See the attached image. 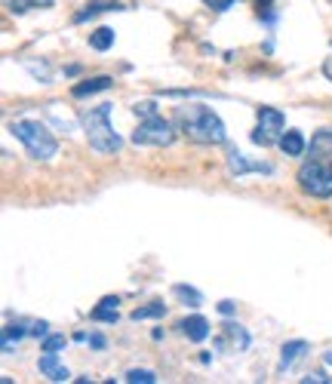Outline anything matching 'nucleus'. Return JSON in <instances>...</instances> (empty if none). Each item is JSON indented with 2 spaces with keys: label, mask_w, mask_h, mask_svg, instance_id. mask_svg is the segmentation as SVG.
Segmentation results:
<instances>
[{
  "label": "nucleus",
  "mask_w": 332,
  "mask_h": 384,
  "mask_svg": "<svg viewBox=\"0 0 332 384\" xmlns=\"http://www.w3.org/2000/svg\"><path fill=\"white\" fill-rule=\"evenodd\" d=\"M173 295L182 298L188 308H200V304H203V295L197 293L194 286H185V283H175V286H173Z\"/></svg>",
  "instance_id": "nucleus-19"
},
{
  "label": "nucleus",
  "mask_w": 332,
  "mask_h": 384,
  "mask_svg": "<svg viewBox=\"0 0 332 384\" xmlns=\"http://www.w3.org/2000/svg\"><path fill=\"white\" fill-rule=\"evenodd\" d=\"M311 351V344L308 341H302V338H295V341H286L283 347H280V372H286V369H292L295 363H299L305 354Z\"/></svg>",
  "instance_id": "nucleus-13"
},
{
  "label": "nucleus",
  "mask_w": 332,
  "mask_h": 384,
  "mask_svg": "<svg viewBox=\"0 0 332 384\" xmlns=\"http://www.w3.org/2000/svg\"><path fill=\"white\" fill-rule=\"evenodd\" d=\"M299 188L305 194L317 197V200H329L332 197V160L323 157H311L299 166Z\"/></svg>",
  "instance_id": "nucleus-4"
},
{
  "label": "nucleus",
  "mask_w": 332,
  "mask_h": 384,
  "mask_svg": "<svg viewBox=\"0 0 332 384\" xmlns=\"http://www.w3.org/2000/svg\"><path fill=\"white\" fill-rule=\"evenodd\" d=\"M175 126L191 141H200V145H225L228 141L222 117L207 105H182V108H175Z\"/></svg>",
  "instance_id": "nucleus-1"
},
{
  "label": "nucleus",
  "mask_w": 332,
  "mask_h": 384,
  "mask_svg": "<svg viewBox=\"0 0 332 384\" xmlns=\"http://www.w3.org/2000/svg\"><path fill=\"white\" fill-rule=\"evenodd\" d=\"M65 74H68V77H74V74H80V65H68V68H65Z\"/></svg>",
  "instance_id": "nucleus-30"
},
{
  "label": "nucleus",
  "mask_w": 332,
  "mask_h": 384,
  "mask_svg": "<svg viewBox=\"0 0 332 384\" xmlns=\"http://www.w3.org/2000/svg\"><path fill=\"white\" fill-rule=\"evenodd\" d=\"M234 311H237L234 302H228V298H225V302H218V314H222V317H231Z\"/></svg>",
  "instance_id": "nucleus-27"
},
{
  "label": "nucleus",
  "mask_w": 332,
  "mask_h": 384,
  "mask_svg": "<svg viewBox=\"0 0 332 384\" xmlns=\"http://www.w3.org/2000/svg\"><path fill=\"white\" fill-rule=\"evenodd\" d=\"M111 10H123V3H120V0H89L83 10L74 12V25H83V22H89V19L102 16V12H111Z\"/></svg>",
  "instance_id": "nucleus-9"
},
{
  "label": "nucleus",
  "mask_w": 332,
  "mask_h": 384,
  "mask_svg": "<svg viewBox=\"0 0 332 384\" xmlns=\"http://www.w3.org/2000/svg\"><path fill=\"white\" fill-rule=\"evenodd\" d=\"M323 77H326V80L332 83V59H326V62H323Z\"/></svg>",
  "instance_id": "nucleus-29"
},
{
  "label": "nucleus",
  "mask_w": 332,
  "mask_h": 384,
  "mask_svg": "<svg viewBox=\"0 0 332 384\" xmlns=\"http://www.w3.org/2000/svg\"><path fill=\"white\" fill-rule=\"evenodd\" d=\"M10 132L22 141L28 157L34 160H53L55 151H59V141L40 120H16V123H10Z\"/></svg>",
  "instance_id": "nucleus-3"
},
{
  "label": "nucleus",
  "mask_w": 332,
  "mask_h": 384,
  "mask_svg": "<svg viewBox=\"0 0 332 384\" xmlns=\"http://www.w3.org/2000/svg\"><path fill=\"white\" fill-rule=\"evenodd\" d=\"M111 102H102L96 108H83L80 111V123L87 130V139H89V148L98 154H117L123 148V139L114 132L111 126Z\"/></svg>",
  "instance_id": "nucleus-2"
},
{
  "label": "nucleus",
  "mask_w": 332,
  "mask_h": 384,
  "mask_svg": "<svg viewBox=\"0 0 332 384\" xmlns=\"http://www.w3.org/2000/svg\"><path fill=\"white\" fill-rule=\"evenodd\" d=\"M311 157H332V130H320L311 139Z\"/></svg>",
  "instance_id": "nucleus-16"
},
{
  "label": "nucleus",
  "mask_w": 332,
  "mask_h": 384,
  "mask_svg": "<svg viewBox=\"0 0 332 384\" xmlns=\"http://www.w3.org/2000/svg\"><path fill=\"white\" fill-rule=\"evenodd\" d=\"M283 130H286L283 111H277V108H259V126H256V132H252V141L261 145V148H268V145H274V141H280Z\"/></svg>",
  "instance_id": "nucleus-6"
},
{
  "label": "nucleus",
  "mask_w": 332,
  "mask_h": 384,
  "mask_svg": "<svg viewBox=\"0 0 332 384\" xmlns=\"http://www.w3.org/2000/svg\"><path fill=\"white\" fill-rule=\"evenodd\" d=\"M326 363H329V366H332V351H329V354H326Z\"/></svg>",
  "instance_id": "nucleus-32"
},
{
  "label": "nucleus",
  "mask_w": 332,
  "mask_h": 384,
  "mask_svg": "<svg viewBox=\"0 0 332 384\" xmlns=\"http://www.w3.org/2000/svg\"><path fill=\"white\" fill-rule=\"evenodd\" d=\"M175 130L179 126L164 120L160 114H154V117H145L142 123L136 126V132H132V145H154V148H166L175 141Z\"/></svg>",
  "instance_id": "nucleus-5"
},
{
  "label": "nucleus",
  "mask_w": 332,
  "mask_h": 384,
  "mask_svg": "<svg viewBox=\"0 0 332 384\" xmlns=\"http://www.w3.org/2000/svg\"><path fill=\"white\" fill-rule=\"evenodd\" d=\"M117 304H120V298H117V295H105L102 302H98L96 308L89 311V320H96V323H111V326H114L117 320H120Z\"/></svg>",
  "instance_id": "nucleus-14"
},
{
  "label": "nucleus",
  "mask_w": 332,
  "mask_h": 384,
  "mask_svg": "<svg viewBox=\"0 0 332 384\" xmlns=\"http://www.w3.org/2000/svg\"><path fill=\"white\" fill-rule=\"evenodd\" d=\"M280 151L286 154V157H302L305 154V148H308V141H305V136H302L299 130H286L283 136H280Z\"/></svg>",
  "instance_id": "nucleus-15"
},
{
  "label": "nucleus",
  "mask_w": 332,
  "mask_h": 384,
  "mask_svg": "<svg viewBox=\"0 0 332 384\" xmlns=\"http://www.w3.org/2000/svg\"><path fill=\"white\" fill-rule=\"evenodd\" d=\"M114 87V80H111L108 74H98V77H87V80L74 83L71 87V96L74 98H87V96H96V92H105Z\"/></svg>",
  "instance_id": "nucleus-11"
},
{
  "label": "nucleus",
  "mask_w": 332,
  "mask_h": 384,
  "mask_svg": "<svg viewBox=\"0 0 332 384\" xmlns=\"http://www.w3.org/2000/svg\"><path fill=\"white\" fill-rule=\"evenodd\" d=\"M89 344H93L96 351H102V347H105V338H102V335H89Z\"/></svg>",
  "instance_id": "nucleus-28"
},
{
  "label": "nucleus",
  "mask_w": 332,
  "mask_h": 384,
  "mask_svg": "<svg viewBox=\"0 0 332 384\" xmlns=\"http://www.w3.org/2000/svg\"><path fill=\"white\" fill-rule=\"evenodd\" d=\"M123 381H130V384H154V381H157V375H154L151 369H130V372L123 375Z\"/></svg>",
  "instance_id": "nucleus-21"
},
{
  "label": "nucleus",
  "mask_w": 332,
  "mask_h": 384,
  "mask_svg": "<svg viewBox=\"0 0 332 384\" xmlns=\"http://www.w3.org/2000/svg\"><path fill=\"white\" fill-rule=\"evenodd\" d=\"M179 332H182V335H185L188 341H207V338H209V320L200 317V314L185 317V320L179 323Z\"/></svg>",
  "instance_id": "nucleus-12"
},
{
  "label": "nucleus",
  "mask_w": 332,
  "mask_h": 384,
  "mask_svg": "<svg viewBox=\"0 0 332 384\" xmlns=\"http://www.w3.org/2000/svg\"><path fill=\"white\" fill-rule=\"evenodd\" d=\"M259 3V10H268V6H271V0H256Z\"/></svg>",
  "instance_id": "nucleus-31"
},
{
  "label": "nucleus",
  "mask_w": 332,
  "mask_h": 384,
  "mask_svg": "<svg viewBox=\"0 0 332 384\" xmlns=\"http://www.w3.org/2000/svg\"><path fill=\"white\" fill-rule=\"evenodd\" d=\"M222 335H225V338H218V341H216L218 351L225 347V341H231V344H234L237 351H250V344H252L250 332H246L240 323H225V326H222Z\"/></svg>",
  "instance_id": "nucleus-10"
},
{
  "label": "nucleus",
  "mask_w": 332,
  "mask_h": 384,
  "mask_svg": "<svg viewBox=\"0 0 332 384\" xmlns=\"http://www.w3.org/2000/svg\"><path fill=\"white\" fill-rule=\"evenodd\" d=\"M62 347H65V335H46L44 338V347H40V351H62Z\"/></svg>",
  "instance_id": "nucleus-23"
},
{
  "label": "nucleus",
  "mask_w": 332,
  "mask_h": 384,
  "mask_svg": "<svg viewBox=\"0 0 332 384\" xmlns=\"http://www.w3.org/2000/svg\"><path fill=\"white\" fill-rule=\"evenodd\" d=\"M89 46H93L96 53L111 49L114 46V31H111V28H96V31H89Z\"/></svg>",
  "instance_id": "nucleus-17"
},
{
  "label": "nucleus",
  "mask_w": 332,
  "mask_h": 384,
  "mask_svg": "<svg viewBox=\"0 0 332 384\" xmlns=\"http://www.w3.org/2000/svg\"><path fill=\"white\" fill-rule=\"evenodd\" d=\"M25 68L31 71V74L37 77L40 83H49V80H53V71H49V65H46V62H40V65H34V62H25Z\"/></svg>",
  "instance_id": "nucleus-22"
},
{
  "label": "nucleus",
  "mask_w": 332,
  "mask_h": 384,
  "mask_svg": "<svg viewBox=\"0 0 332 384\" xmlns=\"http://www.w3.org/2000/svg\"><path fill=\"white\" fill-rule=\"evenodd\" d=\"M302 384H332V378H326L323 372H314V375H305Z\"/></svg>",
  "instance_id": "nucleus-25"
},
{
  "label": "nucleus",
  "mask_w": 332,
  "mask_h": 384,
  "mask_svg": "<svg viewBox=\"0 0 332 384\" xmlns=\"http://www.w3.org/2000/svg\"><path fill=\"white\" fill-rule=\"evenodd\" d=\"M246 173H265V175H271L274 166H271V163H265V160H250L246 154H240L237 148H231V151H228V175L240 179V175H246Z\"/></svg>",
  "instance_id": "nucleus-7"
},
{
  "label": "nucleus",
  "mask_w": 332,
  "mask_h": 384,
  "mask_svg": "<svg viewBox=\"0 0 332 384\" xmlns=\"http://www.w3.org/2000/svg\"><path fill=\"white\" fill-rule=\"evenodd\" d=\"M31 335H37V338H46L49 335V323H46V320H37V323H34Z\"/></svg>",
  "instance_id": "nucleus-26"
},
{
  "label": "nucleus",
  "mask_w": 332,
  "mask_h": 384,
  "mask_svg": "<svg viewBox=\"0 0 332 384\" xmlns=\"http://www.w3.org/2000/svg\"><path fill=\"white\" fill-rule=\"evenodd\" d=\"M132 111L145 120V117H154V114H157V105H154V102H136V105H132Z\"/></svg>",
  "instance_id": "nucleus-24"
},
{
  "label": "nucleus",
  "mask_w": 332,
  "mask_h": 384,
  "mask_svg": "<svg viewBox=\"0 0 332 384\" xmlns=\"http://www.w3.org/2000/svg\"><path fill=\"white\" fill-rule=\"evenodd\" d=\"M37 369L46 375L49 381H68V378H71L68 366L59 360V354H53V351H44V357L37 360Z\"/></svg>",
  "instance_id": "nucleus-8"
},
{
  "label": "nucleus",
  "mask_w": 332,
  "mask_h": 384,
  "mask_svg": "<svg viewBox=\"0 0 332 384\" xmlns=\"http://www.w3.org/2000/svg\"><path fill=\"white\" fill-rule=\"evenodd\" d=\"M166 314V304L164 302H151V304H145V308H136L132 311V320H157V317H164Z\"/></svg>",
  "instance_id": "nucleus-20"
},
{
  "label": "nucleus",
  "mask_w": 332,
  "mask_h": 384,
  "mask_svg": "<svg viewBox=\"0 0 332 384\" xmlns=\"http://www.w3.org/2000/svg\"><path fill=\"white\" fill-rule=\"evenodd\" d=\"M6 10L22 16V12H31V10H40V6H53L55 0H3Z\"/></svg>",
  "instance_id": "nucleus-18"
}]
</instances>
